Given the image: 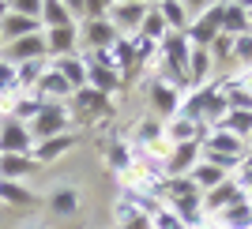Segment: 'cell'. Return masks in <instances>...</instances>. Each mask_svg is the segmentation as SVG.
Wrapping results in <instances>:
<instances>
[{
    "label": "cell",
    "instance_id": "obj_24",
    "mask_svg": "<svg viewBox=\"0 0 252 229\" xmlns=\"http://www.w3.org/2000/svg\"><path fill=\"white\" fill-rule=\"evenodd\" d=\"M158 11H162V19H166L169 34H185V30L192 27L189 8H185V0H162V4H158Z\"/></svg>",
    "mask_w": 252,
    "mask_h": 229
},
{
    "label": "cell",
    "instance_id": "obj_33",
    "mask_svg": "<svg viewBox=\"0 0 252 229\" xmlns=\"http://www.w3.org/2000/svg\"><path fill=\"white\" fill-rule=\"evenodd\" d=\"M207 53H211V60H215V64L233 60V38H230V34H215V42L207 45Z\"/></svg>",
    "mask_w": 252,
    "mask_h": 229
},
{
    "label": "cell",
    "instance_id": "obj_11",
    "mask_svg": "<svg viewBox=\"0 0 252 229\" xmlns=\"http://www.w3.org/2000/svg\"><path fill=\"white\" fill-rule=\"evenodd\" d=\"M219 34H230V38L249 34V11H245L241 0H226V4H219Z\"/></svg>",
    "mask_w": 252,
    "mask_h": 229
},
{
    "label": "cell",
    "instance_id": "obj_22",
    "mask_svg": "<svg viewBox=\"0 0 252 229\" xmlns=\"http://www.w3.org/2000/svg\"><path fill=\"white\" fill-rule=\"evenodd\" d=\"M0 203H4V207H15V210H31L34 203H38V196H34L27 184H15V180H0Z\"/></svg>",
    "mask_w": 252,
    "mask_h": 229
},
{
    "label": "cell",
    "instance_id": "obj_1",
    "mask_svg": "<svg viewBox=\"0 0 252 229\" xmlns=\"http://www.w3.org/2000/svg\"><path fill=\"white\" fill-rule=\"evenodd\" d=\"M27 128H31L34 143H42V139L64 136V132H75V120H72V109H68V105L45 102V105H42V113L34 116V120H31Z\"/></svg>",
    "mask_w": 252,
    "mask_h": 229
},
{
    "label": "cell",
    "instance_id": "obj_28",
    "mask_svg": "<svg viewBox=\"0 0 252 229\" xmlns=\"http://www.w3.org/2000/svg\"><path fill=\"white\" fill-rule=\"evenodd\" d=\"M42 98H38V94H34V90H19V98H15V105H11V120H19V124H31V120H34V116H38V113H42Z\"/></svg>",
    "mask_w": 252,
    "mask_h": 229
},
{
    "label": "cell",
    "instance_id": "obj_38",
    "mask_svg": "<svg viewBox=\"0 0 252 229\" xmlns=\"http://www.w3.org/2000/svg\"><path fill=\"white\" fill-rule=\"evenodd\" d=\"M245 11H249V30H252V4H245Z\"/></svg>",
    "mask_w": 252,
    "mask_h": 229
},
{
    "label": "cell",
    "instance_id": "obj_14",
    "mask_svg": "<svg viewBox=\"0 0 252 229\" xmlns=\"http://www.w3.org/2000/svg\"><path fill=\"white\" fill-rule=\"evenodd\" d=\"M245 139H237V136H230V132H222V128H211L207 132V139L200 143V150H211V154H222V158H237L241 162L245 158Z\"/></svg>",
    "mask_w": 252,
    "mask_h": 229
},
{
    "label": "cell",
    "instance_id": "obj_29",
    "mask_svg": "<svg viewBox=\"0 0 252 229\" xmlns=\"http://www.w3.org/2000/svg\"><path fill=\"white\" fill-rule=\"evenodd\" d=\"M219 128L249 143V136H252V109H230V113L222 116V124H219Z\"/></svg>",
    "mask_w": 252,
    "mask_h": 229
},
{
    "label": "cell",
    "instance_id": "obj_16",
    "mask_svg": "<svg viewBox=\"0 0 252 229\" xmlns=\"http://www.w3.org/2000/svg\"><path fill=\"white\" fill-rule=\"evenodd\" d=\"M79 203H83V192L75 184H57L49 196H45V207H49L57 218H72L75 210H79Z\"/></svg>",
    "mask_w": 252,
    "mask_h": 229
},
{
    "label": "cell",
    "instance_id": "obj_2",
    "mask_svg": "<svg viewBox=\"0 0 252 229\" xmlns=\"http://www.w3.org/2000/svg\"><path fill=\"white\" fill-rule=\"evenodd\" d=\"M68 109H72V120H75V116H83V120H94L98 128H105V124H109V116H113V98L94 94L91 86H83V90L72 94Z\"/></svg>",
    "mask_w": 252,
    "mask_h": 229
},
{
    "label": "cell",
    "instance_id": "obj_9",
    "mask_svg": "<svg viewBox=\"0 0 252 229\" xmlns=\"http://www.w3.org/2000/svg\"><path fill=\"white\" fill-rule=\"evenodd\" d=\"M75 143H79V136H75V132H64V136H53V139H42V143H34L31 158L38 162V166H53V162H61L64 154H72Z\"/></svg>",
    "mask_w": 252,
    "mask_h": 229
},
{
    "label": "cell",
    "instance_id": "obj_15",
    "mask_svg": "<svg viewBox=\"0 0 252 229\" xmlns=\"http://www.w3.org/2000/svg\"><path fill=\"white\" fill-rule=\"evenodd\" d=\"M189 57H192V45H189L185 34H166V38L158 42V60H166L169 68H177V72L189 68Z\"/></svg>",
    "mask_w": 252,
    "mask_h": 229
},
{
    "label": "cell",
    "instance_id": "obj_3",
    "mask_svg": "<svg viewBox=\"0 0 252 229\" xmlns=\"http://www.w3.org/2000/svg\"><path fill=\"white\" fill-rule=\"evenodd\" d=\"M147 8H151V4H143V0H109L105 19L113 23V30L121 34V38H136L139 23H143V15H147Z\"/></svg>",
    "mask_w": 252,
    "mask_h": 229
},
{
    "label": "cell",
    "instance_id": "obj_39",
    "mask_svg": "<svg viewBox=\"0 0 252 229\" xmlns=\"http://www.w3.org/2000/svg\"><path fill=\"white\" fill-rule=\"evenodd\" d=\"M27 229H45V226H27Z\"/></svg>",
    "mask_w": 252,
    "mask_h": 229
},
{
    "label": "cell",
    "instance_id": "obj_26",
    "mask_svg": "<svg viewBox=\"0 0 252 229\" xmlns=\"http://www.w3.org/2000/svg\"><path fill=\"white\" fill-rule=\"evenodd\" d=\"M105 150V166L117 169V173H128L132 169V162H136V150H132V143L128 139H113L109 146H102Z\"/></svg>",
    "mask_w": 252,
    "mask_h": 229
},
{
    "label": "cell",
    "instance_id": "obj_20",
    "mask_svg": "<svg viewBox=\"0 0 252 229\" xmlns=\"http://www.w3.org/2000/svg\"><path fill=\"white\" fill-rule=\"evenodd\" d=\"M207 229H252V207H249V203L226 207L222 214L207 218Z\"/></svg>",
    "mask_w": 252,
    "mask_h": 229
},
{
    "label": "cell",
    "instance_id": "obj_18",
    "mask_svg": "<svg viewBox=\"0 0 252 229\" xmlns=\"http://www.w3.org/2000/svg\"><path fill=\"white\" fill-rule=\"evenodd\" d=\"M87 60V57H83ZM87 86L94 94H105V98H113L121 86H125V79H121V72H113V68H102V64H91L87 60Z\"/></svg>",
    "mask_w": 252,
    "mask_h": 229
},
{
    "label": "cell",
    "instance_id": "obj_19",
    "mask_svg": "<svg viewBox=\"0 0 252 229\" xmlns=\"http://www.w3.org/2000/svg\"><path fill=\"white\" fill-rule=\"evenodd\" d=\"M57 72H61V79L72 90H83L87 86V60H83V53H72V57H61V60H49Z\"/></svg>",
    "mask_w": 252,
    "mask_h": 229
},
{
    "label": "cell",
    "instance_id": "obj_42",
    "mask_svg": "<svg viewBox=\"0 0 252 229\" xmlns=\"http://www.w3.org/2000/svg\"><path fill=\"white\" fill-rule=\"evenodd\" d=\"M249 207H252V199H249Z\"/></svg>",
    "mask_w": 252,
    "mask_h": 229
},
{
    "label": "cell",
    "instance_id": "obj_25",
    "mask_svg": "<svg viewBox=\"0 0 252 229\" xmlns=\"http://www.w3.org/2000/svg\"><path fill=\"white\" fill-rule=\"evenodd\" d=\"M226 177H230V173H222V169H215L211 162H203V158L196 162V166H192V173H189V180L196 184V192H200V196H203V192H211V188H219V184H222Z\"/></svg>",
    "mask_w": 252,
    "mask_h": 229
},
{
    "label": "cell",
    "instance_id": "obj_34",
    "mask_svg": "<svg viewBox=\"0 0 252 229\" xmlns=\"http://www.w3.org/2000/svg\"><path fill=\"white\" fill-rule=\"evenodd\" d=\"M151 229H185V222H181L177 214H173V210H169L166 203H162V207H158L155 214H151Z\"/></svg>",
    "mask_w": 252,
    "mask_h": 229
},
{
    "label": "cell",
    "instance_id": "obj_8",
    "mask_svg": "<svg viewBox=\"0 0 252 229\" xmlns=\"http://www.w3.org/2000/svg\"><path fill=\"white\" fill-rule=\"evenodd\" d=\"M181 102H185V94L177 90V86L169 83H151V116H158V120H169V116L181 113Z\"/></svg>",
    "mask_w": 252,
    "mask_h": 229
},
{
    "label": "cell",
    "instance_id": "obj_7",
    "mask_svg": "<svg viewBox=\"0 0 252 229\" xmlns=\"http://www.w3.org/2000/svg\"><path fill=\"white\" fill-rule=\"evenodd\" d=\"M31 150H34L31 128L11 120V116H4L0 120V154H31Z\"/></svg>",
    "mask_w": 252,
    "mask_h": 229
},
{
    "label": "cell",
    "instance_id": "obj_41",
    "mask_svg": "<svg viewBox=\"0 0 252 229\" xmlns=\"http://www.w3.org/2000/svg\"><path fill=\"white\" fill-rule=\"evenodd\" d=\"M249 146H252V136H249Z\"/></svg>",
    "mask_w": 252,
    "mask_h": 229
},
{
    "label": "cell",
    "instance_id": "obj_4",
    "mask_svg": "<svg viewBox=\"0 0 252 229\" xmlns=\"http://www.w3.org/2000/svg\"><path fill=\"white\" fill-rule=\"evenodd\" d=\"M237 203H249V192L237 184V177H226L219 188L203 192V218H215L226 207H237Z\"/></svg>",
    "mask_w": 252,
    "mask_h": 229
},
{
    "label": "cell",
    "instance_id": "obj_12",
    "mask_svg": "<svg viewBox=\"0 0 252 229\" xmlns=\"http://www.w3.org/2000/svg\"><path fill=\"white\" fill-rule=\"evenodd\" d=\"M79 53V27H61V30H45V57L61 60Z\"/></svg>",
    "mask_w": 252,
    "mask_h": 229
},
{
    "label": "cell",
    "instance_id": "obj_43",
    "mask_svg": "<svg viewBox=\"0 0 252 229\" xmlns=\"http://www.w3.org/2000/svg\"><path fill=\"white\" fill-rule=\"evenodd\" d=\"M0 120H4V116H0Z\"/></svg>",
    "mask_w": 252,
    "mask_h": 229
},
{
    "label": "cell",
    "instance_id": "obj_30",
    "mask_svg": "<svg viewBox=\"0 0 252 229\" xmlns=\"http://www.w3.org/2000/svg\"><path fill=\"white\" fill-rule=\"evenodd\" d=\"M169 34V27H166V19H162V11H158V4H151L147 8V15H143V23H139V38H147V42H162Z\"/></svg>",
    "mask_w": 252,
    "mask_h": 229
},
{
    "label": "cell",
    "instance_id": "obj_5",
    "mask_svg": "<svg viewBox=\"0 0 252 229\" xmlns=\"http://www.w3.org/2000/svg\"><path fill=\"white\" fill-rule=\"evenodd\" d=\"M0 60H8L11 68L31 64V60H49V57H45V30L31 34V38H19V42H8L0 49Z\"/></svg>",
    "mask_w": 252,
    "mask_h": 229
},
{
    "label": "cell",
    "instance_id": "obj_13",
    "mask_svg": "<svg viewBox=\"0 0 252 229\" xmlns=\"http://www.w3.org/2000/svg\"><path fill=\"white\" fill-rule=\"evenodd\" d=\"M34 94H38L42 102H57V105H68V102H72V94H75V90H72L68 83H64V79H61V72H57V68L49 64V68H45V75L38 79V86H34Z\"/></svg>",
    "mask_w": 252,
    "mask_h": 229
},
{
    "label": "cell",
    "instance_id": "obj_37",
    "mask_svg": "<svg viewBox=\"0 0 252 229\" xmlns=\"http://www.w3.org/2000/svg\"><path fill=\"white\" fill-rule=\"evenodd\" d=\"M4 15H8V0H0V19H4Z\"/></svg>",
    "mask_w": 252,
    "mask_h": 229
},
{
    "label": "cell",
    "instance_id": "obj_21",
    "mask_svg": "<svg viewBox=\"0 0 252 229\" xmlns=\"http://www.w3.org/2000/svg\"><path fill=\"white\" fill-rule=\"evenodd\" d=\"M42 27L45 30H61V27H79L68 8V0H45L42 4Z\"/></svg>",
    "mask_w": 252,
    "mask_h": 229
},
{
    "label": "cell",
    "instance_id": "obj_31",
    "mask_svg": "<svg viewBox=\"0 0 252 229\" xmlns=\"http://www.w3.org/2000/svg\"><path fill=\"white\" fill-rule=\"evenodd\" d=\"M45 68H49V60L19 64V68H15V90H34V86H38V79L45 75Z\"/></svg>",
    "mask_w": 252,
    "mask_h": 229
},
{
    "label": "cell",
    "instance_id": "obj_35",
    "mask_svg": "<svg viewBox=\"0 0 252 229\" xmlns=\"http://www.w3.org/2000/svg\"><path fill=\"white\" fill-rule=\"evenodd\" d=\"M42 4L45 0H8V8L15 15H27V19H38V23H42Z\"/></svg>",
    "mask_w": 252,
    "mask_h": 229
},
{
    "label": "cell",
    "instance_id": "obj_6",
    "mask_svg": "<svg viewBox=\"0 0 252 229\" xmlns=\"http://www.w3.org/2000/svg\"><path fill=\"white\" fill-rule=\"evenodd\" d=\"M121 34L113 30L109 19H94V23H79V53H98V49H113Z\"/></svg>",
    "mask_w": 252,
    "mask_h": 229
},
{
    "label": "cell",
    "instance_id": "obj_27",
    "mask_svg": "<svg viewBox=\"0 0 252 229\" xmlns=\"http://www.w3.org/2000/svg\"><path fill=\"white\" fill-rule=\"evenodd\" d=\"M117 229H151V214H143V210L125 196L117 203Z\"/></svg>",
    "mask_w": 252,
    "mask_h": 229
},
{
    "label": "cell",
    "instance_id": "obj_32",
    "mask_svg": "<svg viewBox=\"0 0 252 229\" xmlns=\"http://www.w3.org/2000/svg\"><path fill=\"white\" fill-rule=\"evenodd\" d=\"M230 64H237L245 75L252 72V30L241 34V38H233V60Z\"/></svg>",
    "mask_w": 252,
    "mask_h": 229
},
{
    "label": "cell",
    "instance_id": "obj_36",
    "mask_svg": "<svg viewBox=\"0 0 252 229\" xmlns=\"http://www.w3.org/2000/svg\"><path fill=\"white\" fill-rule=\"evenodd\" d=\"M15 86V68L8 60H0V90H11Z\"/></svg>",
    "mask_w": 252,
    "mask_h": 229
},
{
    "label": "cell",
    "instance_id": "obj_40",
    "mask_svg": "<svg viewBox=\"0 0 252 229\" xmlns=\"http://www.w3.org/2000/svg\"><path fill=\"white\" fill-rule=\"evenodd\" d=\"M0 49H4V38H0Z\"/></svg>",
    "mask_w": 252,
    "mask_h": 229
},
{
    "label": "cell",
    "instance_id": "obj_23",
    "mask_svg": "<svg viewBox=\"0 0 252 229\" xmlns=\"http://www.w3.org/2000/svg\"><path fill=\"white\" fill-rule=\"evenodd\" d=\"M128 143H132V150H147V146L162 143V120H158V116H143Z\"/></svg>",
    "mask_w": 252,
    "mask_h": 229
},
{
    "label": "cell",
    "instance_id": "obj_10",
    "mask_svg": "<svg viewBox=\"0 0 252 229\" xmlns=\"http://www.w3.org/2000/svg\"><path fill=\"white\" fill-rule=\"evenodd\" d=\"M196 162H200V143H177V146H169L166 162H162V177H189Z\"/></svg>",
    "mask_w": 252,
    "mask_h": 229
},
{
    "label": "cell",
    "instance_id": "obj_17",
    "mask_svg": "<svg viewBox=\"0 0 252 229\" xmlns=\"http://www.w3.org/2000/svg\"><path fill=\"white\" fill-rule=\"evenodd\" d=\"M38 162L31 154H0V180H15V184H27V177L38 173Z\"/></svg>",
    "mask_w": 252,
    "mask_h": 229
}]
</instances>
